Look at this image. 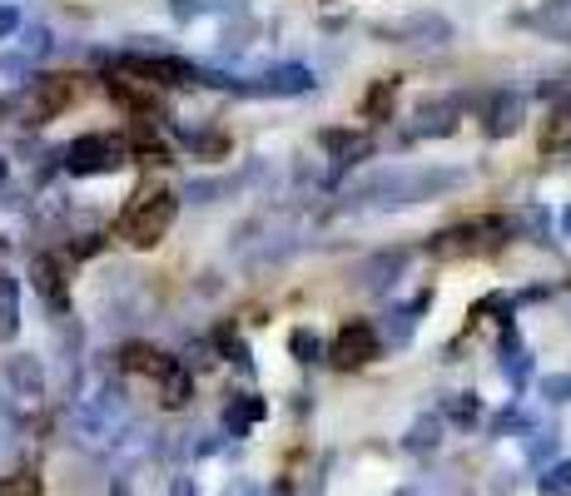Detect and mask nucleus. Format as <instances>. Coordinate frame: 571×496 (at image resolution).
Wrapping results in <instances>:
<instances>
[{"instance_id":"obj_4","label":"nucleus","mask_w":571,"mask_h":496,"mask_svg":"<svg viewBox=\"0 0 571 496\" xmlns=\"http://www.w3.org/2000/svg\"><path fill=\"white\" fill-rule=\"evenodd\" d=\"M120 159V144L115 139H105V134H90V139H80L75 149H70V169H110Z\"/></svg>"},{"instance_id":"obj_5","label":"nucleus","mask_w":571,"mask_h":496,"mask_svg":"<svg viewBox=\"0 0 571 496\" xmlns=\"http://www.w3.org/2000/svg\"><path fill=\"white\" fill-rule=\"evenodd\" d=\"M542 144H547V149L571 144V105H557V110H552V120L542 124Z\"/></svg>"},{"instance_id":"obj_2","label":"nucleus","mask_w":571,"mask_h":496,"mask_svg":"<svg viewBox=\"0 0 571 496\" xmlns=\"http://www.w3.org/2000/svg\"><path fill=\"white\" fill-rule=\"evenodd\" d=\"M70 100H75V80H70V75H45V80L30 90V100H25V120L30 124L50 120V115H60Z\"/></svg>"},{"instance_id":"obj_1","label":"nucleus","mask_w":571,"mask_h":496,"mask_svg":"<svg viewBox=\"0 0 571 496\" xmlns=\"http://www.w3.org/2000/svg\"><path fill=\"white\" fill-rule=\"evenodd\" d=\"M174 224V194L169 189H149V194H135L130 209L120 214L115 224V239H125L130 248H154Z\"/></svg>"},{"instance_id":"obj_3","label":"nucleus","mask_w":571,"mask_h":496,"mask_svg":"<svg viewBox=\"0 0 571 496\" xmlns=\"http://www.w3.org/2000/svg\"><path fill=\"white\" fill-rule=\"evenodd\" d=\"M378 358V333L368 328V323H348L343 333H338V343H333V363L338 368H363V363H373Z\"/></svg>"}]
</instances>
